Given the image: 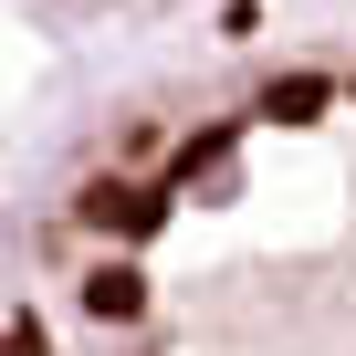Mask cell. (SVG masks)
<instances>
[{
    "mask_svg": "<svg viewBox=\"0 0 356 356\" xmlns=\"http://www.w3.org/2000/svg\"><path fill=\"white\" fill-rule=\"evenodd\" d=\"M84 220L136 241V231H157V220H168V189H136V178H95V189H84Z\"/></svg>",
    "mask_w": 356,
    "mask_h": 356,
    "instance_id": "obj_1",
    "label": "cell"
},
{
    "mask_svg": "<svg viewBox=\"0 0 356 356\" xmlns=\"http://www.w3.org/2000/svg\"><path fill=\"white\" fill-rule=\"evenodd\" d=\"M0 356H42V325H32V314H22V325H11V335H0Z\"/></svg>",
    "mask_w": 356,
    "mask_h": 356,
    "instance_id": "obj_3",
    "label": "cell"
},
{
    "mask_svg": "<svg viewBox=\"0 0 356 356\" xmlns=\"http://www.w3.org/2000/svg\"><path fill=\"white\" fill-rule=\"evenodd\" d=\"M84 314H105V325H136V314H147V273H136V262H105V273L84 283Z\"/></svg>",
    "mask_w": 356,
    "mask_h": 356,
    "instance_id": "obj_2",
    "label": "cell"
}]
</instances>
